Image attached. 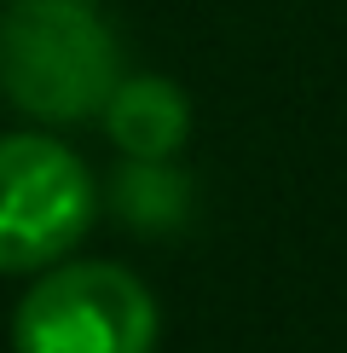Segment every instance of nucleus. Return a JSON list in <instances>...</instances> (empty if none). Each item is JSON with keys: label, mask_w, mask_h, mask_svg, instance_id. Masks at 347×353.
I'll return each instance as SVG.
<instances>
[{"label": "nucleus", "mask_w": 347, "mask_h": 353, "mask_svg": "<svg viewBox=\"0 0 347 353\" xmlns=\"http://www.w3.org/2000/svg\"><path fill=\"white\" fill-rule=\"evenodd\" d=\"M105 128L110 139L122 145L127 157H139V163H162L185 145V128H191V105H185V93L162 76H127L116 87L110 110H105Z\"/></svg>", "instance_id": "nucleus-4"}, {"label": "nucleus", "mask_w": 347, "mask_h": 353, "mask_svg": "<svg viewBox=\"0 0 347 353\" xmlns=\"http://www.w3.org/2000/svg\"><path fill=\"white\" fill-rule=\"evenodd\" d=\"M18 353H151L156 301L127 267L70 261L18 301Z\"/></svg>", "instance_id": "nucleus-2"}, {"label": "nucleus", "mask_w": 347, "mask_h": 353, "mask_svg": "<svg viewBox=\"0 0 347 353\" xmlns=\"http://www.w3.org/2000/svg\"><path fill=\"white\" fill-rule=\"evenodd\" d=\"M98 209L93 174L47 134L0 139V272H35L87 238Z\"/></svg>", "instance_id": "nucleus-3"}, {"label": "nucleus", "mask_w": 347, "mask_h": 353, "mask_svg": "<svg viewBox=\"0 0 347 353\" xmlns=\"http://www.w3.org/2000/svg\"><path fill=\"white\" fill-rule=\"evenodd\" d=\"M98 0H6L0 6V93L35 122H93L122 87Z\"/></svg>", "instance_id": "nucleus-1"}]
</instances>
